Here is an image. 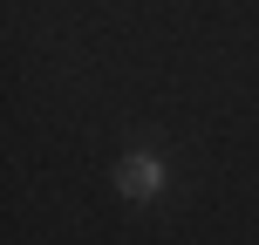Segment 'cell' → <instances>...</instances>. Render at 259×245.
<instances>
[{
    "label": "cell",
    "mask_w": 259,
    "mask_h": 245,
    "mask_svg": "<svg viewBox=\"0 0 259 245\" xmlns=\"http://www.w3.org/2000/svg\"><path fill=\"white\" fill-rule=\"evenodd\" d=\"M116 191L123 198H164V157H150V150H130L123 164H116Z\"/></svg>",
    "instance_id": "1"
}]
</instances>
